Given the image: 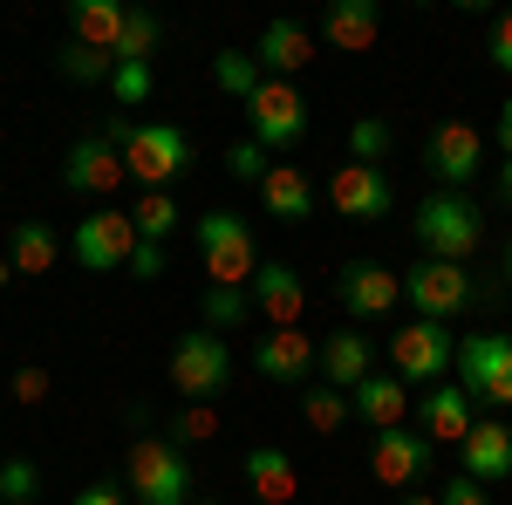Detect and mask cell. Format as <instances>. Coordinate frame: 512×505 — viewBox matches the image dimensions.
<instances>
[{
	"label": "cell",
	"instance_id": "1",
	"mask_svg": "<svg viewBox=\"0 0 512 505\" xmlns=\"http://www.w3.org/2000/svg\"><path fill=\"white\" fill-rule=\"evenodd\" d=\"M417 246H424V260H451V267H465L478 246H485V212H478L465 192H431L417 205Z\"/></svg>",
	"mask_w": 512,
	"mask_h": 505
},
{
	"label": "cell",
	"instance_id": "2",
	"mask_svg": "<svg viewBox=\"0 0 512 505\" xmlns=\"http://www.w3.org/2000/svg\"><path fill=\"white\" fill-rule=\"evenodd\" d=\"M123 478H130L137 505H192V492H198L192 465H185V444H171V437H130Z\"/></svg>",
	"mask_w": 512,
	"mask_h": 505
},
{
	"label": "cell",
	"instance_id": "3",
	"mask_svg": "<svg viewBox=\"0 0 512 505\" xmlns=\"http://www.w3.org/2000/svg\"><path fill=\"white\" fill-rule=\"evenodd\" d=\"M198 260H205L212 287H253V273H260V253H253V233H246L239 212H205L198 219Z\"/></svg>",
	"mask_w": 512,
	"mask_h": 505
},
{
	"label": "cell",
	"instance_id": "4",
	"mask_svg": "<svg viewBox=\"0 0 512 505\" xmlns=\"http://www.w3.org/2000/svg\"><path fill=\"white\" fill-rule=\"evenodd\" d=\"M192 164V137L178 130V123H130V137H123V171L137 178V185H151V192H171V178Z\"/></svg>",
	"mask_w": 512,
	"mask_h": 505
},
{
	"label": "cell",
	"instance_id": "5",
	"mask_svg": "<svg viewBox=\"0 0 512 505\" xmlns=\"http://www.w3.org/2000/svg\"><path fill=\"white\" fill-rule=\"evenodd\" d=\"M226 383H233V349H226V335L198 328V335H185V342L171 349V389H178L185 403H212Z\"/></svg>",
	"mask_w": 512,
	"mask_h": 505
},
{
	"label": "cell",
	"instance_id": "6",
	"mask_svg": "<svg viewBox=\"0 0 512 505\" xmlns=\"http://www.w3.org/2000/svg\"><path fill=\"white\" fill-rule=\"evenodd\" d=\"M390 362L403 383H444L451 369H458V335L444 328V321H410V328H396L390 335Z\"/></svg>",
	"mask_w": 512,
	"mask_h": 505
},
{
	"label": "cell",
	"instance_id": "7",
	"mask_svg": "<svg viewBox=\"0 0 512 505\" xmlns=\"http://www.w3.org/2000/svg\"><path fill=\"white\" fill-rule=\"evenodd\" d=\"M246 123H253V144H260V151H294V144L308 137V103H301L294 82L267 76L253 89V103H246Z\"/></svg>",
	"mask_w": 512,
	"mask_h": 505
},
{
	"label": "cell",
	"instance_id": "8",
	"mask_svg": "<svg viewBox=\"0 0 512 505\" xmlns=\"http://www.w3.org/2000/svg\"><path fill=\"white\" fill-rule=\"evenodd\" d=\"M403 301L417 308V321H451L472 308V273L451 260H417V267H403Z\"/></svg>",
	"mask_w": 512,
	"mask_h": 505
},
{
	"label": "cell",
	"instance_id": "9",
	"mask_svg": "<svg viewBox=\"0 0 512 505\" xmlns=\"http://www.w3.org/2000/svg\"><path fill=\"white\" fill-rule=\"evenodd\" d=\"M458 376H465L472 403L512 410V335H472V342H458Z\"/></svg>",
	"mask_w": 512,
	"mask_h": 505
},
{
	"label": "cell",
	"instance_id": "10",
	"mask_svg": "<svg viewBox=\"0 0 512 505\" xmlns=\"http://www.w3.org/2000/svg\"><path fill=\"white\" fill-rule=\"evenodd\" d=\"M137 246H144V239H137V219H130V212H117V205H103V212L76 219V260L89 273L130 267V253H137Z\"/></svg>",
	"mask_w": 512,
	"mask_h": 505
},
{
	"label": "cell",
	"instance_id": "11",
	"mask_svg": "<svg viewBox=\"0 0 512 505\" xmlns=\"http://www.w3.org/2000/svg\"><path fill=\"white\" fill-rule=\"evenodd\" d=\"M328 205L342 212V219H390L396 212V178L383 164H335V178H328Z\"/></svg>",
	"mask_w": 512,
	"mask_h": 505
},
{
	"label": "cell",
	"instance_id": "12",
	"mask_svg": "<svg viewBox=\"0 0 512 505\" xmlns=\"http://www.w3.org/2000/svg\"><path fill=\"white\" fill-rule=\"evenodd\" d=\"M431 458H437V444L417 437V430H376V437H369V471H376L390 492H417V485L431 478Z\"/></svg>",
	"mask_w": 512,
	"mask_h": 505
},
{
	"label": "cell",
	"instance_id": "13",
	"mask_svg": "<svg viewBox=\"0 0 512 505\" xmlns=\"http://www.w3.org/2000/svg\"><path fill=\"white\" fill-rule=\"evenodd\" d=\"M335 301L355 321H390L396 301H403V273H390L383 260H349V267L335 273Z\"/></svg>",
	"mask_w": 512,
	"mask_h": 505
},
{
	"label": "cell",
	"instance_id": "14",
	"mask_svg": "<svg viewBox=\"0 0 512 505\" xmlns=\"http://www.w3.org/2000/svg\"><path fill=\"white\" fill-rule=\"evenodd\" d=\"M424 164L444 178V192H465V185L478 178V164H485V137H478V123H437L431 144H424Z\"/></svg>",
	"mask_w": 512,
	"mask_h": 505
},
{
	"label": "cell",
	"instance_id": "15",
	"mask_svg": "<svg viewBox=\"0 0 512 505\" xmlns=\"http://www.w3.org/2000/svg\"><path fill=\"white\" fill-rule=\"evenodd\" d=\"M123 178H130V171H123L117 144H103V137H76V144H69V164H62V185H69V192L110 198Z\"/></svg>",
	"mask_w": 512,
	"mask_h": 505
},
{
	"label": "cell",
	"instance_id": "16",
	"mask_svg": "<svg viewBox=\"0 0 512 505\" xmlns=\"http://www.w3.org/2000/svg\"><path fill=\"white\" fill-rule=\"evenodd\" d=\"M253 369L267 383H308V369H321V349L308 342V328H267L253 349Z\"/></svg>",
	"mask_w": 512,
	"mask_h": 505
},
{
	"label": "cell",
	"instance_id": "17",
	"mask_svg": "<svg viewBox=\"0 0 512 505\" xmlns=\"http://www.w3.org/2000/svg\"><path fill=\"white\" fill-rule=\"evenodd\" d=\"M458 471L478 478V485H506V478H512V424H506V417L472 424V437L458 444Z\"/></svg>",
	"mask_w": 512,
	"mask_h": 505
},
{
	"label": "cell",
	"instance_id": "18",
	"mask_svg": "<svg viewBox=\"0 0 512 505\" xmlns=\"http://www.w3.org/2000/svg\"><path fill=\"white\" fill-rule=\"evenodd\" d=\"M253 308L267 314L274 328H301V314H308V287H301V273L280 267V260H260V273H253Z\"/></svg>",
	"mask_w": 512,
	"mask_h": 505
},
{
	"label": "cell",
	"instance_id": "19",
	"mask_svg": "<svg viewBox=\"0 0 512 505\" xmlns=\"http://www.w3.org/2000/svg\"><path fill=\"white\" fill-rule=\"evenodd\" d=\"M246 485H253V505H294L301 499V471L280 444H253L246 451Z\"/></svg>",
	"mask_w": 512,
	"mask_h": 505
},
{
	"label": "cell",
	"instance_id": "20",
	"mask_svg": "<svg viewBox=\"0 0 512 505\" xmlns=\"http://www.w3.org/2000/svg\"><path fill=\"white\" fill-rule=\"evenodd\" d=\"M349 410H355V424H369V430H403V417H410V383L403 376H369V383L349 389Z\"/></svg>",
	"mask_w": 512,
	"mask_h": 505
},
{
	"label": "cell",
	"instance_id": "21",
	"mask_svg": "<svg viewBox=\"0 0 512 505\" xmlns=\"http://www.w3.org/2000/svg\"><path fill=\"white\" fill-rule=\"evenodd\" d=\"M253 62L274 69V82H294L308 62H315V35H308L301 21H267V35H260V48H253Z\"/></svg>",
	"mask_w": 512,
	"mask_h": 505
},
{
	"label": "cell",
	"instance_id": "22",
	"mask_svg": "<svg viewBox=\"0 0 512 505\" xmlns=\"http://www.w3.org/2000/svg\"><path fill=\"white\" fill-rule=\"evenodd\" d=\"M321 35H328V48H342V55H362V48H376V35H383V7L376 0H335L328 21H321Z\"/></svg>",
	"mask_w": 512,
	"mask_h": 505
},
{
	"label": "cell",
	"instance_id": "23",
	"mask_svg": "<svg viewBox=\"0 0 512 505\" xmlns=\"http://www.w3.org/2000/svg\"><path fill=\"white\" fill-rule=\"evenodd\" d=\"M472 396H465V383H437L431 396H424V437L431 444H465L472 437Z\"/></svg>",
	"mask_w": 512,
	"mask_h": 505
},
{
	"label": "cell",
	"instance_id": "24",
	"mask_svg": "<svg viewBox=\"0 0 512 505\" xmlns=\"http://www.w3.org/2000/svg\"><path fill=\"white\" fill-rule=\"evenodd\" d=\"M55 260H62V233L48 219H21L14 239H7V267L21 280H35V273H55Z\"/></svg>",
	"mask_w": 512,
	"mask_h": 505
},
{
	"label": "cell",
	"instance_id": "25",
	"mask_svg": "<svg viewBox=\"0 0 512 505\" xmlns=\"http://www.w3.org/2000/svg\"><path fill=\"white\" fill-rule=\"evenodd\" d=\"M260 205H267L274 219H287V226H301V219L315 212V185H308V171H301V164H274V171L260 178Z\"/></svg>",
	"mask_w": 512,
	"mask_h": 505
},
{
	"label": "cell",
	"instance_id": "26",
	"mask_svg": "<svg viewBox=\"0 0 512 505\" xmlns=\"http://www.w3.org/2000/svg\"><path fill=\"white\" fill-rule=\"evenodd\" d=\"M69 28H76L69 41H82V48H103V55H117L123 28H130V7H117V0H76V7H69Z\"/></svg>",
	"mask_w": 512,
	"mask_h": 505
},
{
	"label": "cell",
	"instance_id": "27",
	"mask_svg": "<svg viewBox=\"0 0 512 505\" xmlns=\"http://www.w3.org/2000/svg\"><path fill=\"white\" fill-rule=\"evenodd\" d=\"M376 376V349L362 342V335H328L321 342V383H335V389H355V383H369Z\"/></svg>",
	"mask_w": 512,
	"mask_h": 505
},
{
	"label": "cell",
	"instance_id": "28",
	"mask_svg": "<svg viewBox=\"0 0 512 505\" xmlns=\"http://www.w3.org/2000/svg\"><path fill=\"white\" fill-rule=\"evenodd\" d=\"M301 417H308V430H342L355 417V410H349V389L308 383V389H301Z\"/></svg>",
	"mask_w": 512,
	"mask_h": 505
},
{
	"label": "cell",
	"instance_id": "29",
	"mask_svg": "<svg viewBox=\"0 0 512 505\" xmlns=\"http://www.w3.org/2000/svg\"><path fill=\"white\" fill-rule=\"evenodd\" d=\"M212 82H219V89H226V96H239V103H253V89H260V62H253V55H239V48H219V55H212Z\"/></svg>",
	"mask_w": 512,
	"mask_h": 505
},
{
	"label": "cell",
	"instance_id": "30",
	"mask_svg": "<svg viewBox=\"0 0 512 505\" xmlns=\"http://www.w3.org/2000/svg\"><path fill=\"white\" fill-rule=\"evenodd\" d=\"M130 219H137V239H158V246H164V239L178 233L185 212H178V198H171V192H144L137 205H130Z\"/></svg>",
	"mask_w": 512,
	"mask_h": 505
},
{
	"label": "cell",
	"instance_id": "31",
	"mask_svg": "<svg viewBox=\"0 0 512 505\" xmlns=\"http://www.w3.org/2000/svg\"><path fill=\"white\" fill-rule=\"evenodd\" d=\"M158 41H164L158 14L130 7V28H123V41H117V62H151V55H158Z\"/></svg>",
	"mask_w": 512,
	"mask_h": 505
},
{
	"label": "cell",
	"instance_id": "32",
	"mask_svg": "<svg viewBox=\"0 0 512 505\" xmlns=\"http://www.w3.org/2000/svg\"><path fill=\"white\" fill-rule=\"evenodd\" d=\"M55 69H62L69 82H110L117 55H103V48H82V41H69V48L55 55Z\"/></svg>",
	"mask_w": 512,
	"mask_h": 505
},
{
	"label": "cell",
	"instance_id": "33",
	"mask_svg": "<svg viewBox=\"0 0 512 505\" xmlns=\"http://www.w3.org/2000/svg\"><path fill=\"white\" fill-rule=\"evenodd\" d=\"M151 62H117L110 69V96H117V110H137V103H151Z\"/></svg>",
	"mask_w": 512,
	"mask_h": 505
},
{
	"label": "cell",
	"instance_id": "34",
	"mask_svg": "<svg viewBox=\"0 0 512 505\" xmlns=\"http://www.w3.org/2000/svg\"><path fill=\"white\" fill-rule=\"evenodd\" d=\"M383 157H390V123L383 117L349 123V164H383Z\"/></svg>",
	"mask_w": 512,
	"mask_h": 505
},
{
	"label": "cell",
	"instance_id": "35",
	"mask_svg": "<svg viewBox=\"0 0 512 505\" xmlns=\"http://www.w3.org/2000/svg\"><path fill=\"white\" fill-rule=\"evenodd\" d=\"M246 308H253L246 287H205V321H212V328H239Z\"/></svg>",
	"mask_w": 512,
	"mask_h": 505
},
{
	"label": "cell",
	"instance_id": "36",
	"mask_svg": "<svg viewBox=\"0 0 512 505\" xmlns=\"http://www.w3.org/2000/svg\"><path fill=\"white\" fill-rule=\"evenodd\" d=\"M35 485H41L35 458H7V465H0V499L7 505H35Z\"/></svg>",
	"mask_w": 512,
	"mask_h": 505
},
{
	"label": "cell",
	"instance_id": "37",
	"mask_svg": "<svg viewBox=\"0 0 512 505\" xmlns=\"http://www.w3.org/2000/svg\"><path fill=\"white\" fill-rule=\"evenodd\" d=\"M226 171H233L239 185H260V178H267L274 164H267V151H260L253 137H233V144H226Z\"/></svg>",
	"mask_w": 512,
	"mask_h": 505
},
{
	"label": "cell",
	"instance_id": "38",
	"mask_svg": "<svg viewBox=\"0 0 512 505\" xmlns=\"http://www.w3.org/2000/svg\"><path fill=\"white\" fill-rule=\"evenodd\" d=\"M171 437H185V444H205V437H219V410H212V403H178V417H171Z\"/></svg>",
	"mask_w": 512,
	"mask_h": 505
},
{
	"label": "cell",
	"instance_id": "39",
	"mask_svg": "<svg viewBox=\"0 0 512 505\" xmlns=\"http://www.w3.org/2000/svg\"><path fill=\"white\" fill-rule=\"evenodd\" d=\"M437 505H492V499H485V485H478V478L458 471V478H444V485H437Z\"/></svg>",
	"mask_w": 512,
	"mask_h": 505
},
{
	"label": "cell",
	"instance_id": "40",
	"mask_svg": "<svg viewBox=\"0 0 512 505\" xmlns=\"http://www.w3.org/2000/svg\"><path fill=\"white\" fill-rule=\"evenodd\" d=\"M14 403H48V369H35V362H28V369H14Z\"/></svg>",
	"mask_w": 512,
	"mask_h": 505
},
{
	"label": "cell",
	"instance_id": "41",
	"mask_svg": "<svg viewBox=\"0 0 512 505\" xmlns=\"http://www.w3.org/2000/svg\"><path fill=\"white\" fill-rule=\"evenodd\" d=\"M76 505H137V499L123 492L117 478H96V485H82V492H76Z\"/></svg>",
	"mask_w": 512,
	"mask_h": 505
},
{
	"label": "cell",
	"instance_id": "42",
	"mask_svg": "<svg viewBox=\"0 0 512 505\" xmlns=\"http://www.w3.org/2000/svg\"><path fill=\"white\" fill-rule=\"evenodd\" d=\"M130 273H137V280H158V273H164V246H158V239H144V246L130 253Z\"/></svg>",
	"mask_w": 512,
	"mask_h": 505
},
{
	"label": "cell",
	"instance_id": "43",
	"mask_svg": "<svg viewBox=\"0 0 512 505\" xmlns=\"http://www.w3.org/2000/svg\"><path fill=\"white\" fill-rule=\"evenodd\" d=\"M492 62L512 76V14H499V21H492Z\"/></svg>",
	"mask_w": 512,
	"mask_h": 505
},
{
	"label": "cell",
	"instance_id": "44",
	"mask_svg": "<svg viewBox=\"0 0 512 505\" xmlns=\"http://www.w3.org/2000/svg\"><path fill=\"white\" fill-rule=\"evenodd\" d=\"M499 151H506V164H512V96L499 103Z\"/></svg>",
	"mask_w": 512,
	"mask_h": 505
},
{
	"label": "cell",
	"instance_id": "45",
	"mask_svg": "<svg viewBox=\"0 0 512 505\" xmlns=\"http://www.w3.org/2000/svg\"><path fill=\"white\" fill-rule=\"evenodd\" d=\"M396 505H437V492H403Z\"/></svg>",
	"mask_w": 512,
	"mask_h": 505
},
{
	"label": "cell",
	"instance_id": "46",
	"mask_svg": "<svg viewBox=\"0 0 512 505\" xmlns=\"http://www.w3.org/2000/svg\"><path fill=\"white\" fill-rule=\"evenodd\" d=\"M499 198H506V205H512V164H506V171H499Z\"/></svg>",
	"mask_w": 512,
	"mask_h": 505
},
{
	"label": "cell",
	"instance_id": "47",
	"mask_svg": "<svg viewBox=\"0 0 512 505\" xmlns=\"http://www.w3.org/2000/svg\"><path fill=\"white\" fill-rule=\"evenodd\" d=\"M499 273H506V287H512V239H506V260H499Z\"/></svg>",
	"mask_w": 512,
	"mask_h": 505
},
{
	"label": "cell",
	"instance_id": "48",
	"mask_svg": "<svg viewBox=\"0 0 512 505\" xmlns=\"http://www.w3.org/2000/svg\"><path fill=\"white\" fill-rule=\"evenodd\" d=\"M7 280H14V267H7V253H0V287H7Z\"/></svg>",
	"mask_w": 512,
	"mask_h": 505
},
{
	"label": "cell",
	"instance_id": "49",
	"mask_svg": "<svg viewBox=\"0 0 512 505\" xmlns=\"http://www.w3.org/2000/svg\"><path fill=\"white\" fill-rule=\"evenodd\" d=\"M192 505H219V499H192Z\"/></svg>",
	"mask_w": 512,
	"mask_h": 505
}]
</instances>
